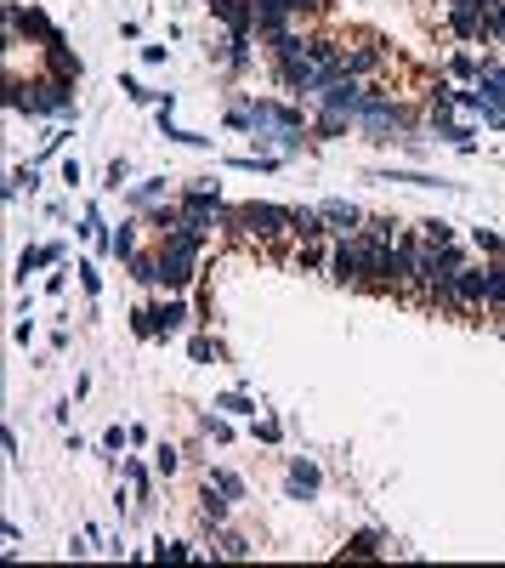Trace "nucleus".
<instances>
[{"instance_id": "obj_1", "label": "nucleus", "mask_w": 505, "mask_h": 568, "mask_svg": "<svg viewBox=\"0 0 505 568\" xmlns=\"http://www.w3.org/2000/svg\"><path fill=\"white\" fill-rule=\"evenodd\" d=\"M222 222L239 233V239H256V245H279L284 233H290V211H284V205H267V199H250V205H227Z\"/></svg>"}, {"instance_id": "obj_2", "label": "nucleus", "mask_w": 505, "mask_h": 568, "mask_svg": "<svg viewBox=\"0 0 505 568\" xmlns=\"http://www.w3.org/2000/svg\"><path fill=\"white\" fill-rule=\"evenodd\" d=\"M12 108H23V114H40V120H63V114H74V80H57V74H46V80H12Z\"/></svg>"}, {"instance_id": "obj_3", "label": "nucleus", "mask_w": 505, "mask_h": 568, "mask_svg": "<svg viewBox=\"0 0 505 568\" xmlns=\"http://www.w3.org/2000/svg\"><path fill=\"white\" fill-rule=\"evenodd\" d=\"M426 307H437V313H483V267L466 262L460 273L432 284V290H426Z\"/></svg>"}, {"instance_id": "obj_4", "label": "nucleus", "mask_w": 505, "mask_h": 568, "mask_svg": "<svg viewBox=\"0 0 505 568\" xmlns=\"http://www.w3.org/2000/svg\"><path fill=\"white\" fill-rule=\"evenodd\" d=\"M460 267H466V250H460V245H420L409 290H415V296H426L432 284H443L449 273H460Z\"/></svg>"}, {"instance_id": "obj_5", "label": "nucleus", "mask_w": 505, "mask_h": 568, "mask_svg": "<svg viewBox=\"0 0 505 568\" xmlns=\"http://www.w3.org/2000/svg\"><path fill=\"white\" fill-rule=\"evenodd\" d=\"M23 35L40 40V52H46V46H63V29H57L40 6H18V0H12V6H6V40L18 46Z\"/></svg>"}, {"instance_id": "obj_6", "label": "nucleus", "mask_w": 505, "mask_h": 568, "mask_svg": "<svg viewBox=\"0 0 505 568\" xmlns=\"http://www.w3.org/2000/svg\"><path fill=\"white\" fill-rule=\"evenodd\" d=\"M330 279H335V284H364V279H369V239H364V233L335 239V250H330Z\"/></svg>"}, {"instance_id": "obj_7", "label": "nucleus", "mask_w": 505, "mask_h": 568, "mask_svg": "<svg viewBox=\"0 0 505 568\" xmlns=\"http://www.w3.org/2000/svg\"><path fill=\"white\" fill-rule=\"evenodd\" d=\"M409 120H415V114H409L398 97H381V91H369L364 108H358V125L375 131V137H381V131H409Z\"/></svg>"}, {"instance_id": "obj_8", "label": "nucleus", "mask_w": 505, "mask_h": 568, "mask_svg": "<svg viewBox=\"0 0 505 568\" xmlns=\"http://www.w3.org/2000/svg\"><path fill=\"white\" fill-rule=\"evenodd\" d=\"M386 69V52L375 35H358L352 46H341V74H352V80H369V74Z\"/></svg>"}, {"instance_id": "obj_9", "label": "nucleus", "mask_w": 505, "mask_h": 568, "mask_svg": "<svg viewBox=\"0 0 505 568\" xmlns=\"http://www.w3.org/2000/svg\"><path fill=\"white\" fill-rule=\"evenodd\" d=\"M364 80H352V74H335L330 86L318 91V108H330V114H347V120H358V108H364Z\"/></svg>"}, {"instance_id": "obj_10", "label": "nucleus", "mask_w": 505, "mask_h": 568, "mask_svg": "<svg viewBox=\"0 0 505 568\" xmlns=\"http://www.w3.org/2000/svg\"><path fill=\"white\" fill-rule=\"evenodd\" d=\"M193 273H199V256H188V250H171L159 245V290H188Z\"/></svg>"}, {"instance_id": "obj_11", "label": "nucleus", "mask_w": 505, "mask_h": 568, "mask_svg": "<svg viewBox=\"0 0 505 568\" xmlns=\"http://www.w3.org/2000/svg\"><path fill=\"white\" fill-rule=\"evenodd\" d=\"M176 205H182V216H188V222H216V216H227V205H222V194H216V182H199V188H182V199H176Z\"/></svg>"}, {"instance_id": "obj_12", "label": "nucleus", "mask_w": 505, "mask_h": 568, "mask_svg": "<svg viewBox=\"0 0 505 568\" xmlns=\"http://www.w3.org/2000/svg\"><path fill=\"white\" fill-rule=\"evenodd\" d=\"M449 29L460 40H488V6L483 0H449Z\"/></svg>"}, {"instance_id": "obj_13", "label": "nucleus", "mask_w": 505, "mask_h": 568, "mask_svg": "<svg viewBox=\"0 0 505 568\" xmlns=\"http://www.w3.org/2000/svg\"><path fill=\"white\" fill-rule=\"evenodd\" d=\"M250 120H256V131H307V120H301V108H284V103H250Z\"/></svg>"}, {"instance_id": "obj_14", "label": "nucleus", "mask_w": 505, "mask_h": 568, "mask_svg": "<svg viewBox=\"0 0 505 568\" xmlns=\"http://www.w3.org/2000/svg\"><path fill=\"white\" fill-rule=\"evenodd\" d=\"M205 6L227 23V35H256V0H205Z\"/></svg>"}, {"instance_id": "obj_15", "label": "nucleus", "mask_w": 505, "mask_h": 568, "mask_svg": "<svg viewBox=\"0 0 505 568\" xmlns=\"http://www.w3.org/2000/svg\"><path fill=\"white\" fill-rule=\"evenodd\" d=\"M318 211H324V222H330V239H352V233L364 228V211L347 205V199H330V205H318Z\"/></svg>"}, {"instance_id": "obj_16", "label": "nucleus", "mask_w": 505, "mask_h": 568, "mask_svg": "<svg viewBox=\"0 0 505 568\" xmlns=\"http://www.w3.org/2000/svg\"><path fill=\"white\" fill-rule=\"evenodd\" d=\"M483 313H500L505 319V256H488V267H483Z\"/></svg>"}, {"instance_id": "obj_17", "label": "nucleus", "mask_w": 505, "mask_h": 568, "mask_svg": "<svg viewBox=\"0 0 505 568\" xmlns=\"http://www.w3.org/2000/svg\"><path fill=\"white\" fill-rule=\"evenodd\" d=\"M290 239H330V222H324V211H307V205H296L290 211Z\"/></svg>"}, {"instance_id": "obj_18", "label": "nucleus", "mask_w": 505, "mask_h": 568, "mask_svg": "<svg viewBox=\"0 0 505 568\" xmlns=\"http://www.w3.org/2000/svg\"><path fill=\"white\" fill-rule=\"evenodd\" d=\"M307 57H313V63L330 74V80L341 74V40H330V35H307Z\"/></svg>"}, {"instance_id": "obj_19", "label": "nucleus", "mask_w": 505, "mask_h": 568, "mask_svg": "<svg viewBox=\"0 0 505 568\" xmlns=\"http://www.w3.org/2000/svg\"><path fill=\"white\" fill-rule=\"evenodd\" d=\"M290 12H279V6H256V35L262 40H279V35H290Z\"/></svg>"}, {"instance_id": "obj_20", "label": "nucleus", "mask_w": 505, "mask_h": 568, "mask_svg": "<svg viewBox=\"0 0 505 568\" xmlns=\"http://www.w3.org/2000/svg\"><path fill=\"white\" fill-rule=\"evenodd\" d=\"M188 319H193V313H188L182 302H159V307H154V336H176Z\"/></svg>"}, {"instance_id": "obj_21", "label": "nucleus", "mask_w": 505, "mask_h": 568, "mask_svg": "<svg viewBox=\"0 0 505 568\" xmlns=\"http://www.w3.org/2000/svg\"><path fill=\"white\" fill-rule=\"evenodd\" d=\"M199 517H205L210 529H222V523H227V495L216 489V483H205V495H199Z\"/></svg>"}, {"instance_id": "obj_22", "label": "nucleus", "mask_w": 505, "mask_h": 568, "mask_svg": "<svg viewBox=\"0 0 505 568\" xmlns=\"http://www.w3.org/2000/svg\"><path fill=\"white\" fill-rule=\"evenodd\" d=\"M381 546H386L381 529H358V534L347 540V551H341V557H381Z\"/></svg>"}, {"instance_id": "obj_23", "label": "nucleus", "mask_w": 505, "mask_h": 568, "mask_svg": "<svg viewBox=\"0 0 505 568\" xmlns=\"http://www.w3.org/2000/svg\"><path fill=\"white\" fill-rule=\"evenodd\" d=\"M318 466L313 461H290V489H296V495H318Z\"/></svg>"}, {"instance_id": "obj_24", "label": "nucleus", "mask_w": 505, "mask_h": 568, "mask_svg": "<svg viewBox=\"0 0 505 568\" xmlns=\"http://www.w3.org/2000/svg\"><path fill=\"white\" fill-rule=\"evenodd\" d=\"M358 233H364L369 245H392V239H398V222H392V216H364Z\"/></svg>"}, {"instance_id": "obj_25", "label": "nucleus", "mask_w": 505, "mask_h": 568, "mask_svg": "<svg viewBox=\"0 0 505 568\" xmlns=\"http://www.w3.org/2000/svg\"><path fill=\"white\" fill-rule=\"evenodd\" d=\"M46 63L57 80H80V57H69V46H46Z\"/></svg>"}, {"instance_id": "obj_26", "label": "nucleus", "mask_w": 505, "mask_h": 568, "mask_svg": "<svg viewBox=\"0 0 505 568\" xmlns=\"http://www.w3.org/2000/svg\"><path fill=\"white\" fill-rule=\"evenodd\" d=\"M420 245H454V222L426 216V222H420Z\"/></svg>"}, {"instance_id": "obj_27", "label": "nucleus", "mask_w": 505, "mask_h": 568, "mask_svg": "<svg viewBox=\"0 0 505 568\" xmlns=\"http://www.w3.org/2000/svg\"><path fill=\"white\" fill-rule=\"evenodd\" d=\"M57 256H63V250H57V245H35V250H23L18 273H23V279H29V273H40V267H46V262H57Z\"/></svg>"}, {"instance_id": "obj_28", "label": "nucleus", "mask_w": 505, "mask_h": 568, "mask_svg": "<svg viewBox=\"0 0 505 568\" xmlns=\"http://www.w3.org/2000/svg\"><path fill=\"white\" fill-rule=\"evenodd\" d=\"M256 6H279V12H290V18H313V12H324V0H256Z\"/></svg>"}, {"instance_id": "obj_29", "label": "nucleus", "mask_w": 505, "mask_h": 568, "mask_svg": "<svg viewBox=\"0 0 505 568\" xmlns=\"http://www.w3.org/2000/svg\"><path fill=\"white\" fill-rule=\"evenodd\" d=\"M159 194H165V177H154V182H137V188H131V205H137V211H148V205H154Z\"/></svg>"}, {"instance_id": "obj_30", "label": "nucleus", "mask_w": 505, "mask_h": 568, "mask_svg": "<svg viewBox=\"0 0 505 568\" xmlns=\"http://www.w3.org/2000/svg\"><path fill=\"white\" fill-rule=\"evenodd\" d=\"M449 74H460V80H483V63H477L471 52H454L449 57Z\"/></svg>"}, {"instance_id": "obj_31", "label": "nucleus", "mask_w": 505, "mask_h": 568, "mask_svg": "<svg viewBox=\"0 0 505 568\" xmlns=\"http://www.w3.org/2000/svg\"><path fill=\"white\" fill-rule=\"evenodd\" d=\"M296 267H330V250H324V239H307L296 256Z\"/></svg>"}, {"instance_id": "obj_32", "label": "nucleus", "mask_w": 505, "mask_h": 568, "mask_svg": "<svg viewBox=\"0 0 505 568\" xmlns=\"http://www.w3.org/2000/svg\"><path fill=\"white\" fill-rule=\"evenodd\" d=\"M437 125V137L454 142V148H471V125H454V120H432Z\"/></svg>"}, {"instance_id": "obj_33", "label": "nucleus", "mask_w": 505, "mask_h": 568, "mask_svg": "<svg viewBox=\"0 0 505 568\" xmlns=\"http://www.w3.org/2000/svg\"><path fill=\"white\" fill-rule=\"evenodd\" d=\"M23 188H29V194H35V188H40V177H35V165H23V171H12V182H6V199H18Z\"/></svg>"}, {"instance_id": "obj_34", "label": "nucleus", "mask_w": 505, "mask_h": 568, "mask_svg": "<svg viewBox=\"0 0 505 568\" xmlns=\"http://www.w3.org/2000/svg\"><path fill=\"white\" fill-rule=\"evenodd\" d=\"M216 409H222V415H256V404H250L244 392H222V398H216Z\"/></svg>"}, {"instance_id": "obj_35", "label": "nucleus", "mask_w": 505, "mask_h": 568, "mask_svg": "<svg viewBox=\"0 0 505 568\" xmlns=\"http://www.w3.org/2000/svg\"><path fill=\"white\" fill-rule=\"evenodd\" d=\"M159 125H165V137L171 142H188V148H205L210 137H199V131H182V125H171V114H159Z\"/></svg>"}, {"instance_id": "obj_36", "label": "nucleus", "mask_w": 505, "mask_h": 568, "mask_svg": "<svg viewBox=\"0 0 505 568\" xmlns=\"http://www.w3.org/2000/svg\"><path fill=\"white\" fill-rule=\"evenodd\" d=\"M193 358H199V364H222V341H210V336H193Z\"/></svg>"}, {"instance_id": "obj_37", "label": "nucleus", "mask_w": 505, "mask_h": 568, "mask_svg": "<svg viewBox=\"0 0 505 568\" xmlns=\"http://www.w3.org/2000/svg\"><path fill=\"white\" fill-rule=\"evenodd\" d=\"M471 239H477V250H483V256H505V239H500V233H488V228H471Z\"/></svg>"}, {"instance_id": "obj_38", "label": "nucleus", "mask_w": 505, "mask_h": 568, "mask_svg": "<svg viewBox=\"0 0 505 568\" xmlns=\"http://www.w3.org/2000/svg\"><path fill=\"white\" fill-rule=\"evenodd\" d=\"M347 114H330V108H318V131H324V137H341V131H347Z\"/></svg>"}, {"instance_id": "obj_39", "label": "nucleus", "mask_w": 505, "mask_h": 568, "mask_svg": "<svg viewBox=\"0 0 505 568\" xmlns=\"http://www.w3.org/2000/svg\"><path fill=\"white\" fill-rule=\"evenodd\" d=\"M120 472H125V483H131L137 495H148V466H142V461H125Z\"/></svg>"}, {"instance_id": "obj_40", "label": "nucleus", "mask_w": 505, "mask_h": 568, "mask_svg": "<svg viewBox=\"0 0 505 568\" xmlns=\"http://www.w3.org/2000/svg\"><path fill=\"white\" fill-rule=\"evenodd\" d=\"M205 483H216V489H222V495H227V500H239V495H244V483H239V478H233V472H210V478H205Z\"/></svg>"}, {"instance_id": "obj_41", "label": "nucleus", "mask_w": 505, "mask_h": 568, "mask_svg": "<svg viewBox=\"0 0 505 568\" xmlns=\"http://www.w3.org/2000/svg\"><path fill=\"white\" fill-rule=\"evenodd\" d=\"M154 466H159V472H165V478H171L176 466H182V455H176L171 444H159V449H154Z\"/></svg>"}, {"instance_id": "obj_42", "label": "nucleus", "mask_w": 505, "mask_h": 568, "mask_svg": "<svg viewBox=\"0 0 505 568\" xmlns=\"http://www.w3.org/2000/svg\"><path fill=\"white\" fill-rule=\"evenodd\" d=\"M74 273H80V284H86V296H97V290H103V273H97L91 262H80Z\"/></svg>"}, {"instance_id": "obj_43", "label": "nucleus", "mask_w": 505, "mask_h": 568, "mask_svg": "<svg viewBox=\"0 0 505 568\" xmlns=\"http://www.w3.org/2000/svg\"><path fill=\"white\" fill-rule=\"evenodd\" d=\"M222 557H250V540L244 534H222Z\"/></svg>"}, {"instance_id": "obj_44", "label": "nucleus", "mask_w": 505, "mask_h": 568, "mask_svg": "<svg viewBox=\"0 0 505 568\" xmlns=\"http://www.w3.org/2000/svg\"><path fill=\"white\" fill-rule=\"evenodd\" d=\"M154 557H159V563H165V557H171V563H182V557H193V551H188V546H176V540H159Z\"/></svg>"}, {"instance_id": "obj_45", "label": "nucleus", "mask_w": 505, "mask_h": 568, "mask_svg": "<svg viewBox=\"0 0 505 568\" xmlns=\"http://www.w3.org/2000/svg\"><path fill=\"white\" fill-rule=\"evenodd\" d=\"M131 330H137V336H154V307H137V313H131Z\"/></svg>"}, {"instance_id": "obj_46", "label": "nucleus", "mask_w": 505, "mask_h": 568, "mask_svg": "<svg viewBox=\"0 0 505 568\" xmlns=\"http://www.w3.org/2000/svg\"><path fill=\"white\" fill-rule=\"evenodd\" d=\"M125 177H131V165H125V160H114V165H108V182H103V188H114V194H120V188H125Z\"/></svg>"}, {"instance_id": "obj_47", "label": "nucleus", "mask_w": 505, "mask_h": 568, "mask_svg": "<svg viewBox=\"0 0 505 568\" xmlns=\"http://www.w3.org/2000/svg\"><path fill=\"white\" fill-rule=\"evenodd\" d=\"M488 40H505V0L488 12Z\"/></svg>"}, {"instance_id": "obj_48", "label": "nucleus", "mask_w": 505, "mask_h": 568, "mask_svg": "<svg viewBox=\"0 0 505 568\" xmlns=\"http://www.w3.org/2000/svg\"><path fill=\"white\" fill-rule=\"evenodd\" d=\"M103 444H108V449H125V444H131V426H108Z\"/></svg>"}, {"instance_id": "obj_49", "label": "nucleus", "mask_w": 505, "mask_h": 568, "mask_svg": "<svg viewBox=\"0 0 505 568\" xmlns=\"http://www.w3.org/2000/svg\"><path fill=\"white\" fill-rule=\"evenodd\" d=\"M205 438H216V444H227V438H233V426H227V421H210V415H205Z\"/></svg>"}]
</instances>
